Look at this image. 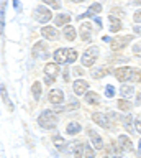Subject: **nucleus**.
Wrapping results in <instances>:
<instances>
[{"label":"nucleus","mask_w":141,"mask_h":158,"mask_svg":"<svg viewBox=\"0 0 141 158\" xmlns=\"http://www.w3.org/2000/svg\"><path fill=\"white\" fill-rule=\"evenodd\" d=\"M130 35H126V36H118V38H113L110 41V46H112V51H120V49H123L125 46H128L130 41H131Z\"/></svg>","instance_id":"obj_4"},{"label":"nucleus","mask_w":141,"mask_h":158,"mask_svg":"<svg viewBox=\"0 0 141 158\" xmlns=\"http://www.w3.org/2000/svg\"><path fill=\"white\" fill-rule=\"evenodd\" d=\"M13 7H15V10H20L22 7H20V2L18 0H13Z\"/></svg>","instance_id":"obj_38"},{"label":"nucleus","mask_w":141,"mask_h":158,"mask_svg":"<svg viewBox=\"0 0 141 158\" xmlns=\"http://www.w3.org/2000/svg\"><path fill=\"white\" fill-rule=\"evenodd\" d=\"M31 92H33V97H35V101H40V97H41V84L38 82V81L33 82Z\"/></svg>","instance_id":"obj_23"},{"label":"nucleus","mask_w":141,"mask_h":158,"mask_svg":"<svg viewBox=\"0 0 141 158\" xmlns=\"http://www.w3.org/2000/svg\"><path fill=\"white\" fill-rule=\"evenodd\" d=\"M104 158H108V156H104Z\"/></svg>","instance_id":"obj_44"},{"label":"nucleus","mask_w":141,"mask_h":158,"mask_svg":"<svg viewBox=\"0 0 141 158\" xmlns=\"http://www.w3.org/2000/svg\"><path fill=\"white\" fill-rule=\"evenodd\" d=\"M89 137H90V140H92V145H94L97 150H102V148H104V142H102V138L99 135H97L95 130L89 128Z\"/></svg>","instance_id":"obj_13"},{"label":"nucleus","mask_w":141,"mask_h":158,"mask_svg":"<svg viewBox=\"0 0 141 158\" xmlns=\"http://www.w3.org/2000/svg\"><path fill=\"white\" fill-rule=\"evenodd\" d=\"M69 22H71V15L69 13H61V15H57V17L54 18L56 27H66Z\"/></svg>","instance_id":"obj_17"},{"label":"nucleus","mask_w":141,"mask_h":158,"mask_svg":"<svg viewBox=\"0 0 141 158\" xmlns=\"http://www.w3.org/2000/svg\"><path fill=\"white\" fill-rule=\"evenodd\" d=\"M53 143H54V147L57 148V150H66V145L67 143L64 142V138H61V137H57V135H54L53 137Z\"/></svg>","instance_id":"obj_22"},{"label":"nucleus","mask_w":141,"mask_h":158,"mask_svg":"<svg viewBox=\"0 0 141 158\" xmlns=\"http://www.w3.org/2000/svg\"><path fill=\"white\" fill-rule=\"evenodd\" d=\"M45 3H48L49 7H53V8H59L61 7V3L57 2V0H43Z\"/></svg>","instance_id":"obj_32"},{"label":"nucleus","mask_w":141,"mask_h":158,"mask_svg":"<svg viewBox=\"0 0 141 158\" xmlns=\"http://www.w3.org/2000/svg\"><path fill=\"white\" fill-rule=\"evenodd\" d=\"M46 44L43 41H38L35 46H33V56L35 58H48V53H46Z\"/></svg>","instance_id":"obj_8"},{"label":"nucleus","mask_w":141,"mask_h":158,"mask_svg":"<svg viewBox=\"0 0 141 158\" xmlns=\"http://www.w3.org/2000/svg\"><path fill=\"white\" fill-rule=\"evenodd\" d=\"M95 23L99 25V28H102V20H100L99 17H95Z\"/></svg>","instance_id":"obj_39"},{"label":"nucleus","mask_w":141,"mask_h":158,"mask_svg":"<svg viewBox=\"0 0 141 158\" xmlns=\"http://www.w3.org/2000/svg\"><path fill=\"white\" fill-rule=\"evenodd\" d=\"M85 102L90 106H99L100 104V97L97 92H85Z\"/></svg>","instance_id":"obj_18"},{"label":"nucleus","mask_w":141,"mask_h":158,"mask_svg":"<svg viewBox=\"0 0 141 158\" xmlns=\"http://www.w3.org/2000/svg\"><path fill=\"white\" fill-rule=\"evenodd\" d=\"M99 53H100V49L99 46H90L87 51L84 53V56H82V64L84 66H94L95 61H97V58H99Z\"/></svg>","instance_id":"obj_2"},{"label":"nucleus","mask_w":141,"mask_h":158,"mask_svg":"<svg viewBox=\"0 0 141 158\" xmlns=\"http://www.w3.org/2000/svg\"><path fill=\"white\" fill-rule=\"evenodd\" d=\"M108 20H110V31H112V33L120 31V30H121V22H120V20L115 18V17H112V15H110Z\"/></svg>","instance_id":"obj_20"},{"label":"nucleus","mask_w":141,"mask_h":158,"mask_svg":"<svg viewBox=\"0 0 141 158\" xmlns=\"http://www.w3.org/2000/svg\"><path fill=\"white\" fill-rule=\"evenodd\" d=\"M118 143H120V148H123V150H126V152L133 150V143H131V140L126 135H120L118 137Z\"/></svg>","instance_id":"obj_16"},{"label":"nucleus","mask_w":141,"mask_h":158,"mask_svg":"<svg viewBox=\"0 0 141 158\" xmlns=\"http://www.w3.org/2000/svg\"><path fill=\"white\" fill-rule=\"evenodd\" d=\"M35 18L38 20L40 23H48L49 20L53 18V13H51V10L49 8H46V7H43V5H40V7H36L35 8Z\"/></svg>","instance_id":"obj_3"},{"label":"nucleus","mask_w":141,"mask_h":158,"mask_svg":"<svg viewBox=\"0 0 141 158\" xmlns=\"http://www.w3.org/2000/svg\"><path fill=\"white\" fill-rule=\"evenodd\" d=\"M74 156L76 158H84V143H77L74 147Z\"/></svg>","instance_id":"obj_25"},{"label":"nucleus","mask_w":141,"mask_h":158,"mask_svg":"<svg viewBox=\"0 0 141 158\" xmlns=\"http://www.w3.org/2000/svg\"><path fill=\"white\" fill-rule=\"evenodd\" d=\"M133 87H131V86H128V84H123V86H121V96H123V97H126V99H128V97H131V96H133Z\"/></svg>","instance_id":"obj_24"},{"label":"nucleus","mask_w":141,"mask_h":158,"mask_svg":"<svg viewBox=\"0 0 141 158\" xmlns=\"http://www.w3.org/2000/svg\"><path fill=\"white\" fill-rule=\"evenodd\" d=\"M62 101H64V92L61 89H53L49 92V102L51 104L57 106V104H62Z\"/></svg>","instance_id":"obj_9"},{"label":"nucleus","mask_w":141,"mask_h":158,"mask_svg":"<svg viewBox=\"0 0 141 158\" xmlns=\"http://www.w3.org/2000/svg\"><path fill=\"white\" fill-rule=\"evenodd\" d=\"M2 97H3V102L8 106V109L10 110H13V106H12V102H10V99H8V96H7V89H5V86H2Z\"/></svg>","instance_id":"obj_29"},{"label":"nucleus","mask_w":141,"mask_h":158,"mask_svg":"<svg viewBox=\"0 0 141 158\" xmlns=\"http://www.w3.org/2000/svg\"><path fill=\"white\" fill-rule=\"evenodd\" d=\"M41 33L46 40H57V30L54 27H48L46 25V27L41 28Z\"/></svg>","instance_id":"obj_12"},{"label":"nucleus","mask_w":141,"mask_h":158,"mask_svg":"<svg viewBox=\"0 0 141 158\" xmlns=\"http://www.w3.org/2000/svg\"><path fill=\"white\" fill-rule=\"evenodd\" d=\"M116 106H118L120 110H130V109H131V104H130L128 101H125V99H120Z\"/></svg>","instance_id":"obj_27"},{"label":"nucleus","mask_w":141,"mask_h":158,"mask_svg":"<svg viewBox=\"0 0 141 158\" xmlns=\"http://www.w3.org/2000/svg\"><path fill=\"white\" fill-rule=\"evenodd\" d=\"M107 73H108L107 68H104V69H92V77H104Z\"/></svg>","instance_id":"obj_28"},{"label":"nucleus","mask_w":141,"mask_h":158,"mask_svg":"<svg viewBox=\"0 0 141 158\" xmlns=\"http://www.w3.org/2000/svg\"><path fill=\"white\" fill-rule=\"evenodd\" d=\"M69 53H71L69 48H59V49H56V51H54V61L59 63V64L69 63Z\"/></svg>","instance_id":"obj_6"},{"label":"nucleus","mask_w":141,"mask_h":158,"mask_svg":"<svg viewBox=\"0 0 141 158\" xmlns=\"http://www.w3.org/2000/svg\"><path fill=\"white\" fill-rule=\"evenodd\" d=\"M133 20L136 23H141V10H138V12H135V15H133Z\"/></svg>","instance_id":"obj_36"},{"label":"nucleus","mask_w":141,"mask_h":158,"mask_svg":"<svg viewBox=\"0 0 141 158\" xmlns=\"http://www.w3.org/2000/svg\"><path fill=\"white\" fill-rule=\"evenodd\" d=\"M102 12V5L97 2V3H92L89 8H87V12H85V15H82L80 18H84V17H95L97 13H100Z\"/></svg>","instance_id":"obj_15"},{"label":"nucleus","mask_w":141,"mask_h":158,"mask_svg":"<svg viewBox=\"0 0 141 158\" xmlns=\"http://www.w3.org/2000/svg\"><path fill=\"white\" fill-rule=\"evenodd\" d=\"M105 96H107V97H113V96H115V87L108 84V86L105 87Z\"/></svg>","instance_id":"obj_31"},{"label":"nucleus","mask_w":141,"mask_h":158,"mask_svg":"<svg viewBox=\"0 0 141 158\" xmlns=\"http://www.w3.org/2000/svg\"><path fill=\"white\" fill-rule=\"evenodd\" d=\"M133 30H135V33H136V35H141V27H135Z\"/></svg>","instance_id":"obj_40"},{"label":"nucleus","mask_w":141,"mask_h":158,"mask_svg":"<svg viewBox=\"0 0 141 158\" xmlns=\"http://www.w3.org/2000/svg\"><path fill=\"white\" fill-rule=\"evenodd\" d=\"M92 118H94V122H95V123H99L100 127H104V128H108V127H110L108 118H107V115H104V114L95 112L94 115H92Z\"/></svg>","instance_id":"obj_11"},{"label":"nucleus","mask_w":141,"mask_h":158,"mask_svg":"<svg viewBox=\"0 0 141 158\" xmlns=\"http://www.w3.org/2000/svg\"><path fill=\"white\" fill-rule=\"evenodd\" d=\"M38 123L46 130H53L57 125V115L53 110H43L38 117Z\"/></svg>","instance_id":"obj_1"},{"label":"nucleus","mask_w":141,"mask_h":158,"mask_svg":"<svg viewBox=\"0 0 141 158\" xmlns=\"http://www.w3.org/2000/svg\"><path fill=\"white\" fill-rule=\"evenodd\" d=\"M84 158H94V150L87 143H84Z\"/></svg>","instance_id":"obj_30"},{"label":"nucleus","mask_w":141,"mask_h":158,"mask_svg":"<svg viewBox=\"0 0 141 158\" xmlns=\"http://www.w3.org/2000/svg\"><path fill=\"white\" fill-rule=\"evenodd\" d=\"M131 81L141 82V71H138V69H135V71H133V76H131Z\"/></svg>","instance_id":"obj_33"},{"label":"nucleus","mask_w":141,"mask_h":158,"mask_svg":"<svg viewBox=\"0 0 141 158\" xmlns=\"http://www.w3.org/2000/svg\"><path fill=\"white\" fill-rule=\"evenodd\" d=\"M80 38L84 40V41H90V38H92V27L89 23H84L80 27Z\"/></svg>","instance_id":"obj_14"},{"label":"nucleus","mask_w":141,"mask_h":158,"mask_svg":"<svg viewBox=\"0 0 141 158\" xmlns=\"http://www.w3.org/2000/svg\"><path fill=\"white\" fill-rule=\"evenodd\" d=\"M77 59V53L74 51V49H71V53H69V63H74Z\"/></svg>","instance_id":"obj_35"},{"label":"nucleus","mask_w":141,"mask_h":158,"mask_svg":"<svg viewBox=\"0 0 141 158\" xmlns=\"http://www.w3.org/2000/svg\"><path fill=\"white\" fill-rule=\"evenodd\" d=\"M135 2H136V3H139V5H141V0H135Z\"/></svg>","instance_id":"obj_42"},{"label":"nucleus","mask_w":141,"mask_h":158,"mask_svg":"<svg viewBox=\"0 0 141 158\" xmlns=\"http://www.w3.org/2000/svg\"><path fill=\"white\" fill-rule=\"evenodd\" d=\"M133 71H135V69H133V68H130V66L118 68V69H115V77L118 79L120 82L130 81V79H131V76H133Z\"/></svg>","instance_id":"obj_5"},{"label":"nucleus","mask_w":141,"mask_h":158,"mask_svg":"<svg viewBox=\"0 0 141 158\" xmlns=\"http://www.w3.org/2000/svg\"><path fill=\"white\" fill-rule=\"evenodd\" d=\"M131 120H133V117H131V115H126V117L123 118V123L128 127V130H131Z\"/></svg>","instance_id":"obj_34"},{"label":"nucleus","mask_w":141,"mask_h":158,"mask_svg":"<svg viewBox=\"0 0 141 158\" xmlns=\"http://www.w3.org/2000/svg\"><path fill=\"white\" fill-rule=\"evenodd\" d=\"M77 36V31L74 27H71V25H67V27H64V38L67 40V41H72V40H76Z\"/></svg>","instance_id":"obj_19"},{"label":"nucleus","mask_w":141,"mask_h":158,"mask_svg":"<svg viewBox=\"0 0 141 158\" xmlns=\"http://www.w3.org/2000/svg\"><path fill=\"white\" fill-rule=\"evenodd\" d=\"M87 89H89V84H87L84 79H76V81H74V92H76V96H82V94H85Z\"/></svg>","instance_id":"obj_10"},{"label":"nucleus","mask_w":141,"mask_h":158,"mask_svg":"<svg viewBox=\"0 0 141 158\" xmlns=\"http://www.w3.org/2000/svg\"><path fill=\"white\" fill-rule=\"evenodd\" d=\"M80 123H77V122H71V123H67V128H66V132L69 133V135H77V133L80 132Z\"/></svg>","instance_id":"obj_21"},{"label":"nucleus","mask_w":141,"mask_h":158,"mask_svg":"<svg viewBox=\"0 0 141 158\" xmlns=\"http://www.w3.org/2000/svg\"><path fill=\"white\" fill-rule=\"evenodd\" d=\"M139 150H141V142H139Z\"/></svg>","instance_id":"obj_43"},{"label":"nucleus","mask_w":141,"mask_h":158,"mask_svg":"<svg viewBox=\"0 0 141 158\" xmlns=\"http://www.w3.org/2000/svg\"><path fill=\"white\" fill-rule=\"evenodd\" d=\"M135 128H136L138 133H141V118H136L135 120Z\"/></svg>","instance_id":"obj_37"},{"label":"nucleus","mask_w":141,"mask_h":158,"mask_svg":"<svg viewBox=\"0 0 141 158\" xmlns=\"http://www.w3.org/2000/svg\"><path fill=\"white\" fill-rule=\"evenodd\" d=\"M45 74H46V77H51L54 81L59 76V66H57V63H48L45 66Z\"/></svg>","instance_id":"obj_7"},{"label":"nucleus","mask_w":141,"mask_h":158,"mask_svg":"<svg viewBox=\"0 0 141 158\" xmlns=\"http://www.w3.org/2000/svg\"><path fill=\"white\" fill-rule=\"evenodd\" d=\"M72 2H77V3H80V2H84V0H72Z\"/></svg>","instance_id":"obj_41"},{"label":"nucleus","mask_w":141,"mask_h":158,"mask_svg":"<svg viewBox=\"0 0 141 158\" xmlns=\"http://www.w3.org/2000/svg\"><path fill=\"white\" fill-rule=\"evenodd\" d=\"M110 152H112V158H121V152H123V148H118L115 145V143H112V147H110Z\"/></svg>","instance_id":"obj_26"}]
</instances>
